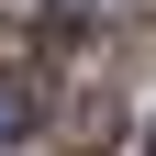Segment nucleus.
<instances>
[{
	"instance_id": "f03ea898",
	"label": "nucleus",
	"mask_w": 156,
	"mask_h": 156,
	"mask_svg": "<svg viewBox=\"0 0 156 156\" xmlns=\"http://www.w3.org/2000/svg\"><path fill=\"white\" fill-rule=\"evenodd\" d=\"M34 123H45V78L34 67H0V145H23Z\"/></svg>"
},
{
	"instance_id": "f257e3e1",
	"label": "nucleus",
	"mask_w": 156,
	"mask_h": 156,
	"mask_svg": "<svg viewBox=\"0 0 156 156\" xmlns=\"http://www.w3.org/2000/svg\"><path fill=\"white\" fill-rule=\"evenodd\" d=\"M112 134H123V89H112V78H89V89L67 101V145H78V156H101Z\"/></svg>"
},
{
	"instance_id": "7ed1b4c3",
	"label": "nucleus",
	"mask_w": 156,
	"mask_h": 156,
	"mask_svg": "<svg viewBox=\"0 0 156 156\" xmlns=\"http://www.w3.org/2000/svg\"><path fill=\"white\" fill-rule=\"evenodd\" d=\"M145 156H156V123H145Z\"/></svg>"
}]
</instances>
